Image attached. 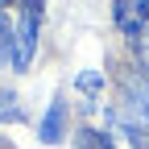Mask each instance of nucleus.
I'll return each mask as SVG.
<instances>
[{
  "instance_id": "nucleus-1",
  "label": "nucleus",
  "mask_w": 149,
  "mask_h": 149,
  "mask_svg": "<svg viewBox=\"0 0 149 149\" xmlns=\"http://www.w3.org/2000/svg\"><path fill=\"white\" fill-rule=\"evenodd\" d=\"M37 21H42V8L25 4L17 13V25H13V66L25 70L33 62V50H37Z\"/></svg>"
},
{
  "instance_id": "nucleus-2",
  "label": "nucleus",
  "mask_w": 149,
  "mask_h": 149,
  "mask_svg": "<svg viewBox=\"0 0 149 149\" xmlns=\"http://www.w3.org/2000/svg\"><path fill=\"white\" fill-rule=\"evenodd\" d=\"M112 17H116L120 33L133 37V42H141L145 29H149V4H137V0H120L116 8H112Z\"/></svg>"
},
{
  "instance_id": "nucleus-3",
  "label": "nucleus",
  "mask_w": 149,
  "mask_h": 149,
  "mask_svg": "<svg viewBox=\"0 0 149 149\" xmlns=\"http://www.w3.org/2000/svg\"><path fill=\"white\" fill-rule=\"evenodd\" d=\"M62 124H66V104L62 100H54L50 112H46V120H42V141H62Z\"/></svg>"
},
{
  "instance_id": "nucleus-4",
  "label": "nucleus",
  "mask_w": 149,
  "mask_h": 149,
  "mask_svg": "<svg viewBox=\"0 0 149 149\" xmlns=\"http://www.w3.org/2000/svg\"><path fill=\"white\" fill-rule=\"evenodd\" d=\"M74 149H116V137L95 133V128H83V133L74 137Z\"/></svg>"
},
{
  "instance_id": "nucleus-5",
  "label": "nucleus",
  "mask_w": 149,
  "mask_h": 149,
  "mask_svg": "<svg viewBox=\"0 0 149 149\" xmlns=\"http://www.w3.org/2000/svg\"><path fill=\"white\" fill-rule=\"evenodd\" d=\"M13 58V25H8V17L0 13V62H8Z\"/></svg>"
},
{
  "instance_id": "nucleus-6",
  "label": "nucleus",
  "mask_w": 149,
  "mask_h": 149,
  "mask_svg": "<svg viewBox=\"0 0 149 149\" xmlns=\"http://www.w3.org/2000/svg\"><path fill=\"white\" fill-rule=\"evenodd\" d=\"M0 120H21V108H17L13 91H0Z\"/></svg>"
},
{
  "instance_id": "nucleus-7",
  "label": "nucleus",
  "mask_w": 149,
  "mask_h": 149,
  "mask_svg": "<svg viewBox=\"0 0 149 149\" xmlns=\"http://www.w3.org/2000/svg\"><path fill=\"white\" fill-rule=\"evenodd\" d=\"M100 87H104V79H100L95 70H83V74H79V91H83V95H95Z\"/></svg>"
},
{
  "instance_id": "nucleus-8",
  "label": "nucleus",
  "mask_w": 149,
  "mask_h": 149,
  "mask_svg": "<svg viewBox=\"0 0 149 149\" xmlns=\"http://www.w3.org/2000/svg\"><path fill=\"white\" fill-rule=\"evenodd\" d=\"M137 46H141V62H145V70H149V29H145V37H141Z\"/></svg>"
},
{
  "instance_id": "nucleus-9",
  "label": "nucleus",
  "mask_w": 149,
  "mask_h": 149,
  "mask_svg": "<svg viewBox=\"0 0 149 149\" xmlns=\"http://www.w3.org/2000/svg\"><path fill=\"white\" fill-rule=\"evenodd\" d=\"M0 149H4V145H0Z\"/></svg>"
}]
</instances>
